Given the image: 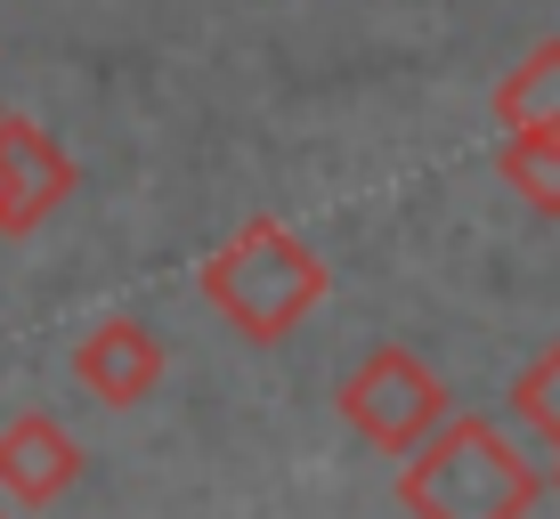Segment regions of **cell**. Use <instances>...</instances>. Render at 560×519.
Listing matches in <instances>:
<instances>
[{"instance_id":"5b68a950","label":"cell","mask_w":560,"mask_h":519,"mask_svg":"<svg viewBox=\"0 0 560 519\" xmlns=\"http://www.w3.org/2000/svg\"><path fill=\"white\" fill-rule=\"evenodd\" d=\"M73 381H82L98 406H147L154 381H163V341H154L139 317H106V325H90L82 350H73Z\"/></svg>"},{"instance_id":"3957f363","label":"cell","mask_w":560,"mask_h":519,"mask_svg":"<svg viewBox=\"0 0 560 519\" xmlns=\"http://www.w3.org/2000/svg\"><path fill=\"white\" fill-rule=\"evenodd\" d=\"M334 406H341V422H350L374 455H398V463H407L422 438L447 422V381H439L415 350L382 341V350H365L350 374H341Z\"/></svg>"},{"instance_id":"6da1fadb","label":"cell","mask_w":560,"mask_h":519,"mask_svg":"<svg viewBox=\"0 0 560 519\" xmlns=\"http://www.w3.org/2000/svg\"><path fill=\"white\" fill-rule=\"evenodd\" d=\"M536 495H545V471L488 414H447L398 463V504L415 519H528Z\"/></svg>"},{"instance_id":"9c48e42d","label":"cell","mask_w":560,"mask_h":519,"mask_svg":"<svg viewBox=\"0 0 560 519\" xmlns=\"http://www.w3.org/2000/svg\"><path fill=\"white\" fill-rule=\"evenodd\" d=\"M512 414L528 422L536 438H552V447H560V341H552V350L536 357L520 381H512Z\"/></svg>"},{"instance_id":"30bf717a","label":"cell","mask_w":560,"mask_h":519,"mask_svg":"<svg viewBox=\"0 0 560 519\" xmlns=\"http://www.w3.org/2000/svg\"><path fill=\"white\" fill-rule=\"evenodd\" d=\"M0 519H16V511H9V504H0Z\"/></svg>"},{"instance_id":"8992f818","label":"cell","mask_w":560,"mask_h":519,"mask_svg":"<svg viewBox=\"0 0 560 519\" xmlns=\"http://www.w3.org/2000/svg\"><path fill=\"white\" fill-rule=\"evenodd\" d=\"M73 479H82V447H73V430L57 414H16L9 430H0V495H9V504L42 511Z\"/></svg>"},{"instance_id":"ba28073f","label":"cell","mask_w":560,"mask_h":519,"mask_svg":"<svg viewBox=\"0 0 560 519\" xmlns=\"http://www.w3.org/2000/svg\"><path fill=\"white\" fill-rule=\"evenodd\" d=\"M495 170H504V187L528 211L560 220V130H512V139L495 146Z\"/></svg>"},{"instance_id":"52a82bcc","label":"cell","mask_w":560,"mask_h":519,"mask_svg":"<svg viewBox=\"0 0 560 519\" xmlns=\"http://www.w3.org/2000/svg\"><path fill=\"white\" fill-rule=\"evenodd\" d=\"M495 122H504V139L512 130H560V42H536L495 82Z\"/></svg>"},{"instance_id":"277c9868","label":"cell","mask_w":560,"mask_h":519,"mask_svg":"<svg viewBox=\"0 0 560 519\" xmlns=\"http://www.w3.org/2000/svg\"><path fill=\"white\" fill-rule=\"evenodd\" d=\"M73 203V155L25 114H0V236H33Z\"/></svg>"},{"instance_id":"8fae6325","label":"cell","mask_w":560,"mask_h":519,"mask_svg":"<svg viewBox=\"0 0 560 519\" xmlns=\"http://www.w3.org/2000/svg\"><path fill=\"white\" fill-rule=\"evenodd\" d=\"M552 487H560V463H552Z\"/></svg>"},{"instance_id":"7a4b0ae2","label":"cell","mask_w":560,"mask_h":519,"mask_svg":"<svg viewBox=\"0 0 560 519\" xmlns=\"http://www.w3.org/2000/svg\"><path fill=\"white\" fill-rule=\"evenodd\" d=\"M203 300L236 325L244 341H284L293 325L325 300V260L308 252L284 220H244L236 236L220 244V252L203 260Z\"/></svg>"}]
</instances>
